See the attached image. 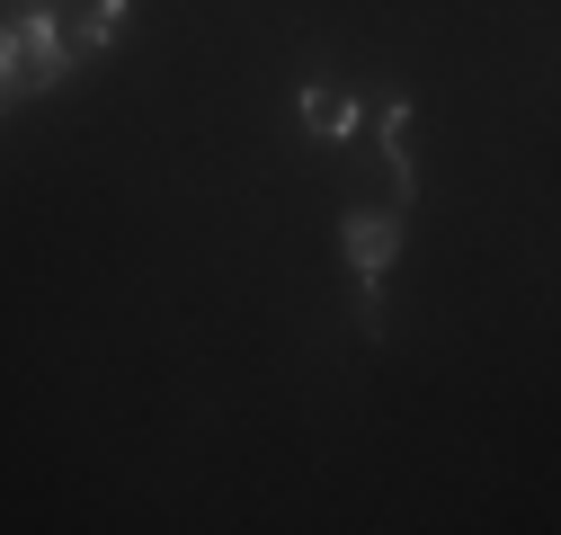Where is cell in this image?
<instances>
[{
  "label": "cell",
  "instance_id": "cell-4",
  "mask_svg": "<svg viewBox=\"0 0 561 535\" xmlns=\"http://www.w3.org/2000/svg\"><path fill=\"white\" fill-rule=\"evenodd\" d=\"M304 125H312V134H357V125H366V99L339 90V81H312V90H304Z\"/></svg>",
  "mask_w": 561,
  "mask_h": 535
},
{
  "label": "cell",
  "instance_id": "cell-5",
  "mask_svg": "<svg viewBox=\"0 0 561 535\" xmlns=\"http://www.w3.org/2000/svg\"><path fill=\"white\" fill-rule=\"evenodd\" d=\"M383 170H392V187H410V107L401 99L383 107Z\"/></svg>",
  "mask_w": 561,
  "mask_h": 535
},
{
  "label": "cell",
  "instance_id": "cell-2",
  "mask_svg": "<svg viewBox=\"0 0 561 535\" xmlns=\"http://www.w3.org/2000/svg\"><path fill=\"white\" fill-rule=\"evenodd\" d=\"M36 19H45V36L62 45V54H99L107 36H116V19H125V0H36Z\"/></svg>",
  "mask_w": 561,
  "mask_h": 535
},
{
  "label": "cell",
  "instance_id": "cell-1",
  "mask_svg": "<svg viewBox=\"0 0 561 535\" xmlns=\"http://www.w3.org/2000/svg\"><path fill=\"white\" fill-rule=\"evenodd\" d=\"M62 72H72V54L45 36V19H36V10H27L10 36H0V107H19V99H36V90H54Z\"/></svg>",
  "mask_w": 561,
  "mask_h": 535
},
{
  "label": "cell",
  "instance_id": "cell-3",
  "mask_svg": "<svg viewBox=\"0 0 561 535\" xmlns=\"http://www.w3.org/2000/svg\"><path fill=\"white\" fill-rule=\"evenodd\" d=\"M339 250H347V268H357V277H383L392 268V250H401V215H347L339 224Z\"/></svg>",
  "mask_w": 561,
  "mask_h": 535
}]
</instances>
